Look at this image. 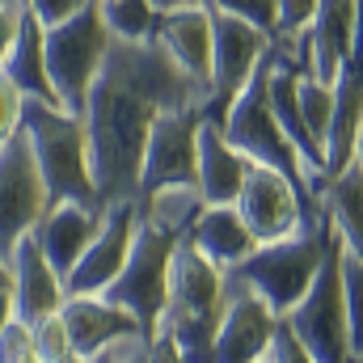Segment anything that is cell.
Instances as JSON below:
<instances>
[{"label": "cell", "mask_w": 363, "mask_h": 363, "mask_svg": "<svg viewBox=\"0 0 363 363\" xmlns=\"http://www.w3.org/2000/svg\"><path fill=\"white\" fill-rule=\"evenodd\" d=\"M355 157H359V165H363V144H359V148H355Z\"/></svg>", "instance_id": "41"}, {"label": "cell", "mask_w": 363, "mask_h": 363, "mask_svg": "<svg viewBox=\"0 0 363 363\" xmlns=\"http://www.w3.org/2000/svg\"><path fill=\"white\" fill-rule=\"evenodd\" d=\"M43 38H47L43 21L21 4L17 34H13L9 51H4V60H0V72L21 89V97H30V101H47V106H60L55 85H51V72H47V47H43Z\"/></svg>", "instance_id": "22"}, {"label": "cell", "mask_w": 363, "mask_h": 363, "mask_svg": "<svg viewBox=\"0 0 363 363\" xmlns=\"http://www.w3.org/2000/svg\"><path fill=\"white\" fill-rule=\"evenodd\" d=\"M300 77H304V68L296 60H287L283 51H274V43H271V60H267L271 110H274V118H279V127H283V135H287V144L296 148V157L308 165L313 178L325 186L330 182V174H325V148L313 140V131H308V123L300 114Z\"/></svg>", "instance_id": "16"}, {"label": "cell", "mask_w": 363, "mask_h": 363, "mask_svg": "<svg viewBox=\"0 0 363 363\" xmlns=\"http://www.w3.org/2000/svg\"><path fill=\"white\" fill-rule=\"evenodd\" d=\"M93 363H152V338H148V334L118 338V342H110L106 351H97Z\"/></svg>", "instance_id": "32"}, {"label": "cell", "mask_w": 363, "mask_h": 363, "mask_svg": "<svg viewBox=\"0 0 363 363\" xmlns=\"http://www.w3.org/2000/svg\"><path fill=\"white\" fill-rule=\"evenodd\" d=\"M359 144H363V123H359Z\"/></svg>", "instance_id": "43"}, {"label": "cell", "mask_w": 363, "mask_h": 363, "mask_svg": "<svg viewBox=\"0 0 363 363\" xmlns=\"http://www.w3.org/2000/svg\"><path fill=\"white\" fill-rule=\"evenodd\" d=\"M60 363H93V359H85V355H77V351H72V355H64Z\"/></svg>", "instance_id": "39"}, {"label": "cell", "mask_w": 363, "mask_h": 363, "mask_svg": "<svg viewBox=\"0 0 363 363\" xmlns=\"http://www.w3.org/2000/svg\"><path fill=\"white\" fill-rule=\"evenodd\" d=\"M21 114H26V97H21V89L0 72V144L21 131Z\"/></svg>", "instance_id": "33"}, {"label": "cell", "mask_w": 363, "mask_h": 363, "mask_svg": "<svg viewBox=\"0 0 363 363\" xmlns=\"http://www.w3.org/2000/svg\"><path fill=\"white\" fill-rule=\"evenodd\" d=\"M211 106V81H199L157 38H114L85 97L89 161L101 203L140 199L148 131L161 114Z\"/></svg>", "instance_id": "1"}, {"label": "cell", "mask_w": 363, "mask_h": 363, "mask_svg": "<svg viewBox=\"0 0 363 363\" xmlns=\"http://www.w3.org/2000/svg\"><path fill=\"white\" fill-rule=\"evenodd\" d=\"M101 17L114 38H152L161 13L152 0H110V4H101Z\"/></svg>", "instance_id": "26"}, {"label": "cell", "mask_w": 363, "mask_h": 363, "mask_svg": "<svg viewBox=\"0 0 363 363\" xmlns=\"http://www.w3.org/2000/svg\"><path fill=\"white\" fill-rule=\"evenodd\" d=\"M279 313L271 304L250 291L245 283L228 279V304H224V321L216 330V347H211V363H262L271 351Z\"/></svg>", "instance_id": "14"}, {"label": "cell", "mask_w": 363, "mask_h": 363, "mask_svg": "<svg viewBox=\"0 0 363 363\" xmlns=\"http://www.w3.org/2000/svg\"><path fill=\"white\" fill-rule=\"evenodd\" d=\"M321 211L334 228V237L342 241V250L363 258V165L359 157H351V165H342L338 174H330L321 190Z\"/></svg>", "instance_id": "24"}, {"label": "cell", "mask_w": 363, "mask_h": 363, "mask_svg": "<svg viewBox=\"0 0 363 363\" xmlns=\"http://www.w3.org/2000/svg\"><path fill=\"white\" fill-rule=\"evenodd\" d=\"M267 55H271L267 30L211 9V106H207V118L220 123L228 114V106L250 85V77L262 68Z\"/></svg>", "instance_id": "10"}, {"label": "cell", "mask_w": 363, "mask_h": 363, "mask_svg": "<svg viewBox=\"0 0 363 363\" xmlns=\"http://www.w3.org/2000/svg\"><path fill=\"white\" fill-rule=\"evenodd\" d=\"M0 4H21V0H0Z\"/></svg>", "instance_id": "42"}, {"label": "cell", "mask_w": 363, "mask_h": 363, "mask_svg": "<svg viewBox=\"0 0 363 363\" xmlns=\"http://www.w3.org/2000/svg\"><path fill=\"white\" fill-rule=\"evenodd\" d=\"M9 274H13V313L17 321L34 325L43 317H55L68 300V287H64V274L47 262V254L38 250L34 233L21 237L9 254Z\"/></svg>", "instance_id": "15"}, {"label": "cell", "mask_w": 363, "mask_h": 363, "mask_svg": "<svg viewBox=\"0 0 363 363\" xmlns=\"http://www.w3.org/2000/svg\"><path fill=\"white\" fill-rule=\"evenodd\" d=\"M300 114L321 148H330V127H334V85H321L313 77H300ZM330 161V157H325Z\"/></svg>", "instance_id": "27"}, {"label": "cell", "mask_w": 363, "mask_h": 363, "mask_svg": "<svg viewBox=\"0 0 363 363\" xmlns=\"http://www.w3.org/2000/svg\"><path fill=\"white\" fill-rule=\"evenodd\" d=\"M203 4L216 9V13L241 17V21H250V26H258V30H267V34H274V0H203Z\"/></svg>", "instance_id": "30"}, {"label": "cell", "mask_w": 363, "mask_h": 363, "mask_svg": "<svg viewBox=\"0 0 363 363\" xmlns=\"http://www.w3.org/2000/svg\"><path fill=\"white\" fill-rule=\"evenodd\" d=\"M186 245H194V250H199L207 262H216L220 271H233L237 262H245V258L258 250V241H254V233L245 228V220L237 216V207H207V211L199 216V224L190 228Z\"/></svg>", "instance_id": "23"}, {"label": "cell", "mask_w": 363, "mask_h": 363, "mask_svg": "<svg viewBox=\"0 0 363 363\" xmlns=\"http://www.w3.org/2000/svg\"><path fill=\"white\" fill-rule=\"evenodd\" d=\"M182 68L199 81H211V9L203 0L165 9L157 17V34H152Z\"/></svg>", "instance_id": "21"}, {"label": "cell", "mask_w": 363, "mask_h": 363, "mask_svg": "<svg viewBox=\"0 0 363 363\" xmlns=\"http://www.w3.org/2000/svg\"><path fill=\"white\" fill-rule=\"evenodd\" d=\"M21 131L34 148V161L43 169L51 203H97V182H93V161H89V131L81 114H68L64 106H47V101H30L26 97V114H21Z\"/></svg>", "instance_id": "4"}, {"label": "cell", "mask_w": 363, "mask_h": 363, "mask_svg": "<svg viewBox=\"0 0 363 363\" xmlns=\"http://www.w3.org/2000/svg\"><path fill=\"white\" fill-rule=\"evenodd\" d=\"M47 207H51V194H47L43 169L34 161L26 131H17L13 140L0 144V258L4 262L13 254V245L34 233V224L47 216Z\"/></svg>", "instance_id": "9"}, {"label": "cell", "mask_w": 363, "mask_h": 363, "mask_svg": "<svg viewBox=\"0 0 363 363\" xmlns=\"http://www.w3.org/2000/svg\"><path fill=\"white\" fill-rule=\"evenodd\" d=\"M101 220H106V207L97 203H51L47 216L34 224V241L47 254V262L68 279L81 254L93 245V237L101 233Z\"/></svg>", "instance_id": "17"}, {"label": "cell", "mask_w": 363, "mask_h": 363, "mask_svg": "<svg viewBox=\"0 0 363 363\" xmlns=\"http://www.w3.org/2000/svg\"><path fill=\"white\" fill-rule=\"evenodd\" d=\"M351 363H363V351H355V355H351Z\"/></svg>", "instance_id": "40"}, {"label": "cell", "mask_w": 363, "mask_h": 363, "mask_svg": "<svg viewBox=\"0 0 363 363\" xmlns=\"http://www.w3.org/2000/svg\"><path fill=\"white\" fill-rule=\"evenodd\" d=\"M250 165L254 161L228 144L224 127L216 118H203V127H199V190H203L207 207H233L250 178Z\"/></svg>", "instance_id": "19"}, {"label": "cell", "mask_w": 363, "mask_h": 363, "mask_svg": "<svg viewBox=\"0 0 363 363\" xmlns=\"http://www.w3.org/2000/svg\"><path fill=\"white\" fill-rule=\"evenodd\" d=\"M0 363H43L34 347V330L26 321H9V330L0 334Z\"/></svg>", "instance_id": "31"}, {"label": "cell", "mask_w": 363, "mask_h": 363, "mask_svg": "<svg viewBox=\"0 0 363 363\" xmlns=\"http://www.w3.org/2000/svg\"><path fill=\"white\" fill-rule=\"evenodd\" d=\"M17 17H21V4H0V60H4V51L17 34Z\"/></svg>", "instance_id": "36"}, {"label": "cell", "mask_w": 363, "mask_h": 363, "mask_svg": "<svg viewBox=\"0 0 363 363\" xmlns=\"http://www.w3.org/2000/svg\"><path fill=\"white\" fill-rule=\"evenodd\" d=\"M64 325H68V338H72V351L93 359L97 351H106L110 342L118 338H131V334H144L140 321L123 308H114L106 296H68L64 308H60Z\"/></svg>", "instance_id": "20"}, {"label": "cell", "mask_w": 363, "mask_h": 363, "mask_svg": "<svg viewBox=\"0 0 363 363\" xmlns=\"http://www.w3.org/2000/svg\"><path fill=\"white\" fill-rule=\"evenodd\" d=\"M237 216L245 220V228L254 233L258 245L267 241H283L291 233H300V224L308 220V211L317 203H308L296 182L283 178L279 169H267V165H250V178L237 194Z\"/></svg>", "instance_id": "11"}, {"label": "cell", "mask_w": 363, "mask_h": 363, "mask_svg": "<svg viewBox=\"0 0 363 363\" xmlns=\"http://www.w3.org/2000/svg\"><path fill=\"white\" fill-rule=\"evenodd\" d=\"M30 330H34V347H38V359L43 363H60L64 355H72V338H68V325H64L60 313L34 321Z\"/></svg>", "instance_id": "29"}, {"label": "cell", "mask_w": 363, "mask_h": 363, "mask_svg": "<svg viewBox=\"0 0 363 363\" xmlns=\"http://www.w3.org/2000/svg\"><path fill=\"white\" fill-rule=\"evenodd\" d=\"M338 254H342V241L334 237L321 271L304 291V300L283 317L317 363H351V321H347V300H342Z\"/></svg>", "instance_id": "7"}, {"label": "cell", "mask_w": 363, "mask_h": 363, "mask_svg": "<svg viewBox=\"0 0 363 363\" xmlns=\"http://www.w3.org/2000/svg\"><path fill=\"white\" fill-rule=\"evenodd\" d=\"M262 363H271V359H262Z\"/></svg>", "instance_id": "45"}, {"label": "cell", "mask_w": 363, "mask_h": 363, "mask_svg": "<svg viewBox=\"0 0 363 363\" xmlns=\"http://www.w3.org/2000/svg\"><path fill=\"white\" fill-rule=\"evenodd\" d=\"M38 21H43V30L47 26H60V21H68V17H77L85 4H93V0H21Z\"/></svg>", "instance_id": "35"}, {"label": "cell", "mask_w": 363, "mask_h": 363, "mask_svg": "<svg viewBox=\"0 0 363 363\" xmlns=\"http://www.w3.org/2000/svg\"><path fill=\"white\" fill-rule=\"evenodd\" d=\"M267 60H271V55H267ZM267 60H262V68L250 77V85L237 93V101L228 106V114L220 118V127H224L228 144H233L237 152H245L254 165L279 169L283 178L296 182V190H300L308 203H321V190H325V186L313 178L308 165L296 157V148L287 144V135H283V127H279V118H274V110H271Z\"/></svg>", "instance_id": "5"}, {"label": "cell", "mask_w": 363, "mask_h": 363, "mask_svg": "<svg viewBox=\"0 0 363 363\" xmlns=\"http://www.w3.org/2000/svg\"><path fill=\"white\" fill-rule=\"evenodd\" d=\"M267 359H271V363H317L308 351H304V342L291 334V325H287L283 317H279V325H274V338H271Z\"/></svg>", "instance_id": "34"}, {"label": "cell", "mask_w": 363, "mask_h": 363, "mask_svg": "<svg viewBox=\"0 0 363 363\" xmlns=\"http://www.w3.org/2000/svg\"><path fill=\"white\" fill-rule=\"evenodd\" d=\"M351 38H355V0H321L313 26L304 34V55H300L304 77L334 85L347 64Z\"/></svg>", "instance_id": "18"}, {"label": "cell", "mask_w": 363, "mask_h": 363, "mask_svg": "<svg viewBox=\"0 0 363 363\" xmlns=\"http://www.w3.org/2000/svg\"><path fill=\"white\" fill-rule=\"evenodd\" d=\"M135 203H140V220L152 224V228H161V233L174 237V241H186L190 228L199 224V216L207 211V199H203V190H199L194 182L148 190V194H140Z\"/></svg>", "instance_id": "25"}, {"label": "cell", "mask_w": 363, "mask_h": 363, "mask_svg": "<svg viewBox=\"0 0 363 363\" xmlns=\"http://www.w3.org/2000/svg\"><path fill=\"white\" fill-rule=\"evenodd\" d=\"M224 304H228V271L207 262L194 245L178 241L174 262H169L165 317H161L157 334H165L178 347L182 363H211Z\"/></svg>", "instance_id": "2"}, {"label": "cell", "mask_w": 363, "mask_h": 363, "mask_svg": "<svg viewBox=\"0 0 363 363\" xmlns=\"http://www.w3.org/2000/svg\"><path fill=\"white\" fill-rule=\"evenodd\" d=\"M174 250H178V241H174V237H165L161 228H152V224H144V220H140V233H135V245H131V254H127V267H123L118 279L101 291L114 308L131 313L148 338H157L161 317H165V296H169V262H174Z\"/></svg>", "instance_id": "8"}, {"label": "cell", "mask_w": 363, "mask_h": 363, "mask_svg": "<svg viewBox=\"0 0 363 363\" xmlns=\"http://www.w3.org/2000/svg\"><path fill=\"white\" fill-rule=\"evenodd\" d=\"M97 4H110V0H97Z\"/></svg>", "instance_id": "44"}, {"label": "cell", "mask_w": 363, "mask_h": 363, "mask_svg": "<svg viewBox=\"0 0 363 363\" xmlns=\"http://www.w3.org/2000/svg\"><path fill=\"white\" fill-rule=\"evenodd\" d=\"M330 241H334V228H330V220H325V211L317 203L308 211V220L300 224V233H291L283 241L258 245L245 262H237L228 271V279L233 283H245L250 291H258L271 304L279 317H287L304 300L308 283L317 279L325 254H330Z\"/></svg>", "instance_id": "3"}, {"label": "cell", "mask_w": 363, "mask_h": 363, "mask_svg": "<svg viewBox=\"0 0 363 363\" xmlns=\"http://www.w3.org/2000/svg\"><path fill=\"white\" fill-rule=\"evenodd\" d=\"M135 233H140V203L135 199L106 203L101 233L93 237V245L81 254V262L72 267V274L64 279L68 296H101L118 279V271L127 267V254L135 245Z\"/></svg>", "instance_id": "13"}, {"label": "cell", "mask_w": 363, "mask_h": 363, "mask_svg": "<svg viewBox=\"0 0 363 363\" xmlns=\"http://www.w3.org/2000/svg\"><path fill=\"white\" fill-rule=\"evenodd\" d=\"M0 287H13V274H9V262L0 258Z\"/></svg>", "instance_id": "38"}, {"label": "cell", "mask_w": 363, "mask_h": 363, "mask_svg": "<svg viewBox=\"0 0 363 363\" xmlns=\"http://www.w3.org/2000/svg\"><path fill=\"white\" fill-rule=\"evenodd\" d=\"M203 110H174L161 114L148 131L144 148V169H140V194L161 190V186H199V127Z\"/></svg>", "instance_id": "12"}, {"label": "cell", "mask_w": 363, "mask_h": 363, "mask_svg": "<svg viewBox=\"0 0 363 363\" xmlns=\"http://www.w3.org/2000/svg\"><path fill=\"white\" fill-rule=\"evenodd\" d=\"M9 321H17V313H13V287H0V334L9 330Z\"/></svg>", "instance_id": "37"}, {"label": "cell", "mask_w": 363, "mask_h": 363, "mask_svg": "<svg viewBox=\"0 0 363 363\" xmlns=\"http://www.w3.org/2000/svg\"><path fill=\"white\" fill-rule=\"evenodd\" d=\"M114 34L101 17V4L93 0L85 4L77 17L60 21V26H47V72H51V85L55 97L68 114H85V97H89L93 81L106 64V51H110Z\"/></svg>", "instance_id": "6"}, {"label": "cell", "mask_w": 363, "mask_h": 363, "mask_svg": "<svg viewBox=\"0 0 363 363\" xmlns=\"http://www.w3.org/2000/svg\"><path fill=\"white\" fill-rule=\"evenodd\" d=\"M342 267V300H347V321H351V355L363 351V258L342 250L338 254Z\"/></svg>", "instance_id": "28"}]
</instances>
